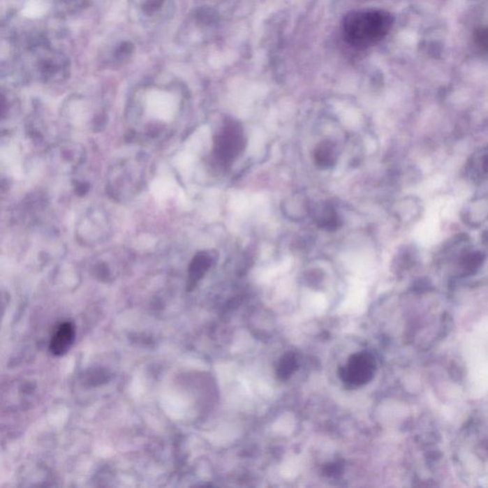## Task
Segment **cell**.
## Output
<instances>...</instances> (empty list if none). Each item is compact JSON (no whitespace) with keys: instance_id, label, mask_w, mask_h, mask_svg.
Listing matches in <instances>:
<instances>
[{"instance_id":"8","label":"cell","mask_w":488,"mask_h":488,"mask_svg":"<svg viewBox=\"0 0 488 488\" xmlns=\"http://www.w3.org/2000/svg\"><path fill=\"white\" fill-rule=\"evenodd\" d=\"M297 368H299V364H297L296 356L293 353H287L279 362L276 375L281 380H288L297 371Z\"/></svg>"},{"instance_id":"7","label":"cell","mask_w":488,"mask_h":488,"mask_svg":"<svg viewBox=\"0 0 488 488\" xmlns=\"http://www.w3.org/2000/svg\"><path fill=\"white\" fill-rule=\"evenodd\" d=\"M315 164L320 169L331 168L336 163L335 149L330 142H320L315 149Z\"/></svg>"},{"instance_id":"5","label":"cell","mask_w":488,"mask_h":488,"mask_svg":"<svg viewBox=\"0 0 488 488\" xmlns=\"http://www.w3.org/2000/svg\"><path fill=\"white\" fill-rule=\"evenodd\" d=\"M75 326L64 323L59 326L50 343V350L56 356H62L69 351L75 341Z\"/></svg>"},{"instance_id":"10","label":"cell","mask_w":488,"mask_h":488,"mask_svg":"<svg viewBox=\"0 0 488 488\" xmlns=\"http://www.w3.org/2000/svg\"><path fill=\"white\" fill-rule=\"evenodd\" d=\"M474 38L477 45L488 52V27L478 29L475 32Z\"/></svg>"},{"instance_id":"9","label":"cell","mask_w":488,"mask_h":488,"mask_svg":"<svg viewBox=\"0 0 488 488\" xmlns=\"http://www.w3.org/2000/svg\"><path fill=\"white\" fill-rule=\"evenodd\" d=\"M318 226L327 231H335L340 225L338 214L332 206H325L317 220Z\"/></svg>"},{"instance_id":"1","label":"cell","mask_w":488,"mask_h":488,"mask_svg":"<svg viewBox=\"0 0 488 488\" xmlns=\"http://www.w3.org/2000/svg\"><path fill=\"white\" fill-rule=\"evenodd\" d=\"M455 460L464 481L488 487V411L478 414L461 429L456 442Z\"/></svg>"},{"instance_id":"2","label":"cell","mask_w":488,"mask_h":488,"mask_svg":"<svg viewBox=\"0 0 488 488\" xmlns=\"http://www.w3.org/2000/svg\"><path fill=\"white\" fill-rule=\"evenodd\" d=\"M393 17L385 11L353 12L344 18L343 30L346 43L356 48L378 43L390 33Z\"/></svg>"},{"instance_id":"11","label":"cell","mask_w":488,"mask_h":488,"mask_svg":"<svg viewBox=\"0 0 488 488\" xmlns=\"http://www.w3.org/2000/svg\"><path fill=\"white\" fill-rule=\"evenodd\" d=\"M325 472L326 475H330V476H335L341 472V466L339 464H331L330 466L325 467Z\"/></svg>"},{"instance_id":"3","label":"cell","mask_w":488,"mask_h":488,"mask_svg":"<svg viewBox=\"0 0 488 488\" xmlns=\"http://www.w3.org/2000/svg\"><path fill=\"white\" fill-rule=\"evenodd\" d=\"M245 148V138L241 125L235 121L225 122L216 135L214 152L223 163H231Z\"/></svg>"},{"instance_id":"4","label":"cell","mask_w":488,"mask_h":488,"mask_svg":"<svg viewBox=\"0 0 488 488\" xmlns=\"http://www.w3.org/2000/svg\"><path fill=\"white\" fill-rule=\"evenodd\" d=\"M375 371L374 357L368 353H357L350 357L346 367L339 370V374L347 385L361 386L372 380Z\"/></svg>"},{"instance_id":"6","label":"cell","mask_w":488,"mask_h":488,"mask_svg":"<svg viewBox=\"0 0 488 488\" xmlns=\"http://www.w3.org/2000/svg\"><path fill=\"white\" fill-rule=\"evenodd\" d=\"M212 265L210 256L206 252L198 253L193 260L189 269V286L194 287L198 281H200L207 272Z\"/></svg>"}]
</instances>
